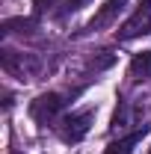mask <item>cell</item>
<instances>
[{
    "label": "cell",
    "instance_id": "cell-10",
    "mask_svg": "<svg viewBox=\"0 0 151 154\" xmlns=\"http://www.w3.org/2000/svg\"><path fill=\"white\" fill-rule=\"evenodd\" d=\"M15 154H18V151H15Z\"/></svg>",
    "mask_w": 151,
    "mask_h": 154
},
{
    "label": "cell",
    "instance_id": "cell-7",
    "mask_svg": "<svg viewBox=\"0 0 151 154\" xmlns=\"http://www.w3.org/2000/svg\"><path fill=\"white\" fill-rule=\"evenodd\" d=\"M148 134V125H139L136 131H131L128 136H122V139H116V142H110L107 148H104V154H133V148L142 142V136Z\"/></svg>",
    "mask_w": 151,
    "mask_h": 154
},
{
    "label": "cell",
    "instance_id": "cell-9",
    "mask_svg": "<svg viewBox=\"0 0 151 154\" xmlns=\"http://www.w3.org/2000/svg\"><path fill=\"white\" fill-rule=\"evenodd\" d=\"M148 154H151V148H148Z\"/></svg>",
    "mask_w": 151,
    "mask_h": 154
},
{
    "label": "cell",
    "instance_id": "cell-8",
    "mask_svg": "<svg viewBox=\"0 0 151 154\" xmlns=\"http://www.w3.org/2000/svg\"><path fill=\"white\" fill-rule=\"evenodd\" d=\"M131 77L133 80H148L151 77V51H139L131 59Z\"/></svg>",
    "mask_w": 151,
    "mask_h": 154
},
{
    "label": "cell",
    "instance_id": "cell-2",
    "mask_svg": "<svg viewBox=\"0 0 151 154\" xmlns=\"http://www.w3.org/2000/svg\"><path fill=\"white\" fill-rule=\"evenodd\" d=\"M65 95H59V92H45V95H39L33 104H30V116H33V122H39L42 128H54L59 122V116L65 113Z\"/></svg>",
    "mask_w": 151,
    "mask_h": 154
},
{
    "label": "cell",
    "instance_id": "cell-1",
    "mask_svg": "<svg viewBox=\"0 0 151 154\" xmlns=\"http://www.w3.org/2000/svg\"><path fill=\"white\" fill-rule=\"evenodd\" d=\"M95 122V110L92 107H86V110H74V113H62L59 116V122L54 125V131L62 142H68V145H77L83 136L89 134V128H92Z\"/></svg>",
    "mask_w": 151,
    "mask_h": 154
},
{
    "label": "cell",
    "instance_id": "cell-4",
    "mask_svg": "<svg viewBox=\"0 0 151 154\" xmlns=\"http://www.w3.org/2000/svg\"><path fill=\"white\" fill-rule=\"evenodd\" d=\"M125 6H128V0H104V6L89 18V24L83 27V33H95V30H101V27H110Z\"/></svg>",
    "mask_w": 151,
    "mask_h": 154
},
{
    "label": "cell",
    "instance_id": "cell-6",
    "mask_svg": "<svg viewBox=\"0 0 151 154\" xmlns=\"http://www.w3.org/2000/svg\"><path fill=\"white\" fill-rule=\"evenodd\" d=\"M3 68H6V74L18 77V80L33 77V71H36V65H30V57H24L18 51H3Z\"/></svg>",
    "mask_w": 151,
    "mask_h": 154
},
{
    "label": "cell",
    "instance_id": "cell-3",
    "mask_svg": "<svg viewBox=\"0 0 151 154\" xmlns=\"http://www.w3.org/2000/svg\"><path fill=\"white\" fill-rule=\"evenodd\" d=\"M142 33H151V0H139L136 12L122 24L119 38H122V42H131V38L142 36Z\"/></svg>",
    "mask_w": 151,
    "mask_h": 154
},
{
    "label": "cell",
    "instance_id": "cell-5",
    "mask_svg": "<svg viewBox=\"0 0 151 154\" xmlns=\"http://www.w3.org/2000/svg\"><path fill=\"white\" fill-rule=\"evenodd\" d=\"M89 0H33V9H36V15H45V12H51V15H57V18H65V15H71L77 9H83Z\"/></svg>",
    "mask_w": 151,
    "mask_h": 154
}]
</instances>
